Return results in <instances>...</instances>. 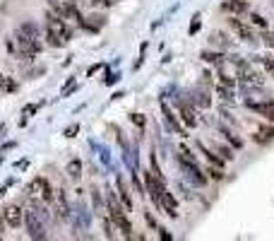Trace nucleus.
<instances>
[{"label": "nucleus", "instance_id": "nucleus-23", "mask_svg": "<svg viewBox=\"0 0 274 241\" xmlns=\"http://www.w3.org/2000/svg\"><path fill=\"white\" fill-rule=\"evenodd\" d=\"M219 99H224V101H233V92H231V87H224V85H219Z\"/></svg>", "mask_w": 274, "mask_h": 241}, {"label": "nucleus", "instance_id": "nucleus-25", "mask_svg": "<svg viewBox=\"0 0 274 241\" xmlns=\"http://www.w3.org/2000/svg\"><path fill=\"white\" fill-rule=\"evenodd\" d=\"M260 63H262L264 70H267V73L274 77V58H260Z\"/></svg>", "mask_w": 274, "mask_h": 241}, {"label": "nucleus", "instance_id": "nucleus-4", "mask_svg": "<svg viewBox=\"0 0 274 241\" xmlns=\"http://www.w3.org/2000/svg\"><path fill=\"white\" fill-rule=\"evenodd\" d=\"M245 106L255 113L264 116L267 120H274V99H267V101H245Z\"/></svg>", "mask_w": 274, "mask_h": 241}, {"label": "nucleus", "instance_id": "nucleus-5", "mask_svg": "<svg viewBox=\"0 0 274 241\" xmlns=\"http://www.w3.org/2000/svg\"><path fill=\"white\" fill-rule=\"evenodd\" d=\"M24 222H27V234L32 236V239H44V224L39 222V217L34 215V212H24Z\"/></svg>", "mask_w": 274, "mask_h": 241}, {"label": "nucleus", "instance_id": "nucleus-1", "mask_svg": "<svg viewBox=\"0 0 274 241\" xmlns=\"http://www.w3.org/2000/svg\"><path fill=\"white\" fill-rule=\"evenodd\" d=\"M106 205L111 210V222L123 231V236H132V224H130V219L125 217V212H123L121 198H116L111 191H106Z\"/></svg>", "mask_w": 274, "mask_h": 241}, {"label": "nucleus", "instance_id": "nucleus-13", "mask_svg": "<svg viewBox=\"0 0 274 241\" xmlns=\"http://www.w3.org/2000/svg\"><path fill=\"white\" fill-rule=\"evenodd\" d=\"M200 58H202L205 63H217V66H221L226 55H224V53H214V51H202V53H200Z\"/></svg>", "mask_w": 274, "mask_h": 241}, {"label": "nucleus", "instance_id": "nucleus-16", "mask_svg": "<svg viewBox=\"0 0 274 241\" xmlns=\"http://www.w3.org/2000/svg\"><path fill=\"white\" fill-rule=\"evenodd\" d=\"M39 193H41V198H44L46 203H53V188H51V184H48V181H41V191H39Z\"/></svg>", "mask_w": 274, "mask_h": 241}, {"label": "nucleus", "instance_id": "nucleus-39", "mask_svg": "<svg viewBox=\"0 0 274 241\" xmlns=\"http://www.w3.org/2000/svg\"><path fill=\"white\" fill-rule=\"evenodd\" d=\"M272 3H274V0H272Z\"/></svg>", "mask_w": 274, "mask_h": 241}, {"label": "nucleus", "instance_id": "nucleus-19", "mask_svg": "<svg viewBox=\"0 0 274 241\" xmlns=\"http://www.w3.org/2000/svg\"><path fill=\"white\" fill-rule=\"evenodd\" d=\"M250 24L252 27H260V29H267V20L262 15H257V12H250Z\"/></svg>", "mask_w": 274, "mask_h": 241}, {"label": "nucleus", "instance_id": "nucleus-30", "mask_svg": "<svg viewBox=\"0 0 274 241\" xmlns=\"http://www.w3.org/2000/svg\"><path fill=\"white\" fill-rule=\"evenodd\" d=\"M198 29H200V15H195V17H193V24H190V36L198 34Z\"/></svg>", "mask_w": 274, "mask_h": 241}, {"label": "nucleus", "instance_id": "nucleus-9", "mask_svg": "<svg viewBox=\"0 0 274 241\" xmlns=\"http://www.w3.org/2000/svg\"><path fill=\"white\" fill-rule=\"evenodd\" d=\"M178 113H180V120L186 123L188 128H195V126H198L195 111L190 109V104H188V101H178Z\"/></svg>", "mask_w": 274, "mask_h": 241}, {"label": "nucleus", "instance_id": "nucleus-2", "mask_svg": "<svg viewBox=\"0 0 274 241\" xmlns=\"http://www.w3.org/2000/svg\"><path fill=\"white\" fill-rule=\"evenodd\" d=\"M44 20H46V29L48 32H53V34H58L63 41H72V29L67 27V22L60 17V15H55V12H48L46 10V15H44Z\"/></svg>", "mask_w": 274, "mask_h": 241}, {"label": "nucleus", "instance_id": "nucleus-35", "mask_svg": "<svg viewBox=\"0 0 274 241\" xmlns=\"http://www.w3.org/2000/svg\"><path fill=\"white\" fill-rule=\"evenodd\" d=\"M5 229H8V224H5V217H3V210H0V239L5 236Z\"/></svg>", "mask_w": 274, "mask_h": 241}, {"label": "nucleus", "instance_id": "nucleus-32", "mask_svg": "<svg viewBox=\"0 0 274 241\" xmlns=\"http://www.w3.org/2000/svg\"><path fill=\"white\" fill-rule=\"evenodd\" d=\"M3 89H8V92H15V89H17V82H15V80H10V77H5V87Z\"/></svg>", "mask_w": 274, "mask_h": 241}, {"label": "nucleus", "instance_id": "nucleus-12", "mask_svg": "<svg viewBox=\"0 0 274 241\" xmlns=\"http://www.w3.org/2000/svg\"><path fill=\"white\" fill-rule=\"evenodd\" d=\"M116 184H118V198H121V203L125 205V210H132V198H130V193H128V188H125V181L118 176Z\"/></svg>", "mask_w": 274, "mask_h": 241}, {"label": "nucleus", "instance_id": "nucleus-15", "mask_svg": "<svg viewBox=\"0 0 274 241\" xmlns=\"http://www.w3.org/2000/svg\"><path fill=\"white\" fill-rule=\"evenodd\" d=\"M46 44L51 46V48H63V46H65V41H63L58 34H53V32H48V29H46Z\"/></svg>", "mask_w": 274, "mask_h": 241}, {"label": "nucleus", "instance_id": "nucleus-33", "mask_svg": "<svg viewBox=\"0 0 274 241\" xmlns=\"http://www.w3.org/2000/svg\"><path fill=\"white\" fill-rule=\"evenodd\" d=\"M159 239L171 241V239H173V234H171V231H168V229H164V227H161V229H159Z\"/></svg>", "mask_w": 274, "mask_h": 241}, {"label": "nucleus", "instance_id": "nucleus-3", "mask_svg": "<svg viewBox=\"0 0 274 241\" xmlns=\"http://www.w3.org/2000/svg\"><path fill=\"white\" fill-rule=\"evenodd\" d=\"M3 217H5V224H8L10 229H20L24 222V212L17 203H12V205H5V208H3Z\"/></svg>", "mask_w": 274, "mask_h": 241}, {"label": "nucleus", "instance_id": "nucleus-22", "mask_svg": "<svg viewBox=\"0 0 274 241\" xmlns=\"http://www.w3.org/2000/svg\"><path fill=\"white\" fill-rule=\"evenodd\" d=\"M205 174H209L214 181H221V178H224V169H219V166H209V169H205Z\"/></svg>", "mask_w": 274, "mask_h": 241}, {"label": "nucleus", "instance_id": "nucleus-31", "mask_svg": "<svg viewBox=\"0 0 274 241\" xmlns=\"http://www.w3.org/2000/svg\"><path fill=\"white\" fill-rule=\"evenodd\" d=\"M5 48H8V51H10V53H15V55H17V46H15V41H12L10 36H8V39H5Z\"/></svg>", "mask_w": 274, "mask_h": 241}, {"label": "nucleus", "instance_id": "nucleus-26", "mask_svg": "<svg viewBox=\"0 0 274 241\" xmlns=\"http://www.w3.org/2000/svg\"><path fill=\"white\" fill-rule=\"evenodd\" d=\"M104 234H106V239H113V236H116V231H113V224H111V219H104Z\"/></svg>", "mask_w": 274, "mask_h": 241}, {"label": "nucleus", "instance_id": "nucleus-36", "mask_svg": "<svg viewBox=\"0 0 274 241\" xmlns=\"http://www.w3.org/2000/svg\"><path fill=\"white\" fill-rule=\"evenodd\" d=\"M77 131H79V126H70V128H65V138H75Z\"/></svg>", "mask_w": 274, "mask_h": 241}, {"label": "nucleus", "instance_id": "nucleus-24", "mask_svg": "<svg viewBox=\"0 0 274 241\" xmlns=\"http://www.w3.org/2000/svg\"><path fill=\"white\" fill-rule=\"evenodd\" d=\"M130 120L137 126V128H144V126H147V118H144L142 113H130Z\"/></svg>", "mask_w": 274, "mask_h": 241}, {"label": "nucleus", "instance_id": "nucleus-10", "mask_svg": "<svg viewBox=\"0 0 274 241\" xmlns=\"http://www.w3.org/2000/svg\"><path fill=\"white\" fill-rule=\"evenodd\" d=\"M198 147H200V152H202L205 157H207V162H209V164H212V166H219V169H224V164H226V159H224L221 154L212 152V150H209V147H205L202 143H200Z\"/></svg>", "mask_w": 274, "mask_h": 241}, {"label": "nucleus", "instance_id": "nucleus-14", "mask_svg": "<svg viewBox=\"0 0 274 241\" xmlns=\"http://www.w3.org/2000/svg\"><path fill=\"white\" fill-rule=\"evenodd\" d=\"M67 174H70V178H79L82 176V162L79 159H70V164H67Z\"/></svg>", "mask_w": 274, "mask_h": 241}, {"label": "nucleus", "instance_id": "nucleus-27", "mask_svg": "<svg viewBox=\"0 0 274 241\" xmlns=\"http://www.w3.org/2000/svg\"><path fill=\"white\" fill-rule=\"evenodd\" d=\"M219 85H224V87H231V89L236 87V82H233V80H231L229 75H224V73L219 75Z\"/></svg>", "mask_w": 274, "mask_h": 241}, {"label": "nucleus", "instance_id": "nucleus-29", "mask_svg": "<svg viewBox=\"0 0 274 241\" xmlns=\"http://www.w3.org/2000/svg\"><path fill=\"white\" fill-rule=\"evenodd\" d=\"M262 41L267 46H272V48H274V32H264L262 34Z\"/></svg>", "mask_w": 274, "mask_h": 241}, {"label": "nucleus", "instance_id": "nucleus-17", "mask_svg": "<svg viewBox=\"0 0 274 241\" xmlns=\"http://www.w3.org/2000/svg\"><path fill=\"white\" fill-rule=\"evenodd\" d=\"M20 29H22L27 36H32V39H39V27L34 22H24V24H20Z\"/></svg>", "mask_w": 274, "mask_h": 241}, {"label": "nucleus", "instance_id": "nucleus-6", "mask_svg": "<svg viewBox=\"0 0 274 241\" xmlns=\"http://www.w3.org/2000/svg\"><path fill=\"white\" fill-rule=\"evenodd\" d=\"M229 27H231V29H236V34L241 36L243 41H255V34H252V29L245 22H241V20H238V15H231V17H229Z\"/></svg>", "mask_w": 274, "mask_h": 241}, {"label": "nucleus", "instance_id": "nucleus-21", "mask_svg": "<svg viewBox=\"0 0 274 241\" xmlns=\"http://www.w3.org/2000/svg\"><path fill=\"white\" fill-rule=\"evenodd\" d=\"M221 135H226V140H229V143L233 145V150H241V147H243V140H238V138H233V133H229L226 128H221Z\"/></svg>", "mask_w": 274, "mask_h": 241}, {"label": "nucleus", "instance_id": "nucleus-8", "mask_svg": "<svg viewBox=\"0 0 274 241\" xmlns=\"http://www.w3.org/2000/svg\"><path fill=\"white\" fill-rule=\"evenodd\" d=\"M161 113H164V118H166V123H168V128H171V131H175L178 135H183V138H186L188 133H186V128H183V123H178V116H175L173 111L166 106L164 101H161Z\"/></svg>", "mask_w": 274, "mask_h": 241}, {"label": "nucleus", "instance_id": "nucleus-11", "mask_svg": "<svg viewBox=\"0 0 274 241\" xmlns=\"http://www.w3.org/2000/svg\"><path fill=\"white\" fill-rule=\"evenodd\" d=\"M252 140L257 145H267L269 140H274V128L272 126H264V128H260V131L252 135Z\"/></svg>", "mask_w": 274, "mask_h": 241}, {"label": "nucleus", "instance_id": "nucleus-37", "mask_svg": "<svg viewBox=\"0 0 274 241\" xmlns=\"http://www.w3.org/2000/svg\"><path fill=\"white\" fill-rule=\"evenodd\" d=\"M147 224H149L152 229H154V227H156V222H154V217H152V215H147Z\"/></svg>", "mask_w": 274, "mask_h": 241}, {"label": "nucleus", "instance_id": "nucleus-34", "mask_svg": "<svg viewBox=\"0 0 274 241\" xmlns=\"http://www.w3.org/2000/svg\"><path fill=\"white\" fill-rule=\"evenodd\" d=\"M132 186H135L137 191H140V196H144V186L140 184V178H137V176H132Z\"/></svg>", "mask_w": 274, "mask_h": 241}, {"label": "nucleus", "instance_id": "nucleus-38", "mask_svg": "<svg viewBox=\"0 0 274 241\" xmlns=\"http://www.w3.org/2000/svg\"><path fill=\"white\" fill-rule=\"evenodd\" d=\"M5 87V75H3V73H0V89Z\"/></svg>", "mask_w": 274, "mask_h": 241}, {"label": "nucleus", "instance_id": "nucleus-7", "mask_svg": "<svg viewBox=\"0 0 274 241\" xmlns=\"http://www.w3.org/2000/svg\"><path fill=\"white\" fill-rule=\"evenodd\" d=\"M250 10V5H248V0H224L221 3V12H229V15H245V12Z\"/></svg>", "mask_w": 274, "mask_h": 241}, {"label": "nucleus", "instance_id": "nucleus-20", "mask_svg": "<svg viewBox=\"0 0 274 241\" xmlns=\"http://www.w3.org/2000/svg\"><path fill=\"white\" fill-rule=\"evenodd\" d=\"M217 154H221L226 162H233V157H236V154H233V150H231V147H226V145H217Z\"/></svg>", "mask_w": 274, "mask_h": 241}, {"label": "nucleus", "instance_id": "nucleus-18", "mask_svg": "<svg viewBox=\"0 0 274 241\" xmlns=\"http://www.w3.org/2000/svg\"><path fill=\"white\" fill-rule=\"evenodd\" d=\"M92 200H94V208H97V212L99 215H104L101 210H104V205H101V191L97 186H92Z\"/></svg>", "mask_w": 274, "mask_h": 241}, {"label": "nucleus", "instance_id": "nucleus-28", "mask_svg": "<svg viewBox=\"0 0 274 241\" xmlns=\"http://www.w3.org/2000/svg\"><path fill=\"white\" fill-rule=\"evenodd\" d=\"M198 104H200V106H202V109H207L209 104H212V99H209L207 94L202 92V94H198Z\"/></svg>", "mask_w": 274, "mask_h": 241}]
</instances>
